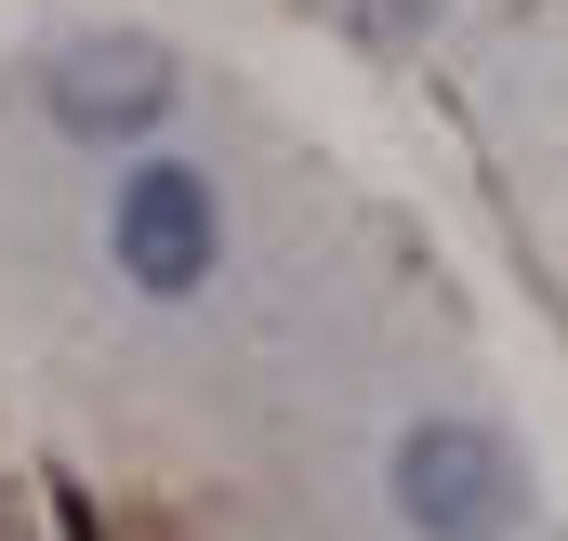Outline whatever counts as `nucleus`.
<instances>
[{
	"label": "nucleus",
	"instance_id": "1",
	"mask_svg": "<svg viewBox=\"0 0 568 541\" xmlns=\"http://www.w3.org/2000/svg\"><path fill=\"white\" fill-rule=\"evenodd\" d=\"M384 489H397V516L424 541H516V516H529V476H516V449L489 422H410Z\"/></svg>",
	"mask_w": 568,
	"mask_h": 541
},
{
	"label": "nucleus",
	"instance_id": "3",
	"mask_svg": "<svg viewBox=\"0 0 568 541\" xmlns=\"http://www.w3.org/2000/svg\"><path fill=\"white\" fill-rule=\"evenodd\" d=\"M40 93H53L67 133H145V120L172 106V53H159V40H80Z\"/></svg>",
	"mask_w": 568,
	"mask_h": 541
},
{
	"label": "nucleus",
	"instance_id": "2",
	"mask_svg": "<svg viewBox=\"0 0 568 541\" xmlns=\"http://www.w3.org/2000/svg\"><path fill=\"white\" fill-rule=\"evenodd\" d=\"M106 252H120V277H133L145 304L212 290V265H225V198H212V172H199V159H133V172H120V212H106Z\"/></svg>",
	"mask_w": 568,
	"mask_h": 541
}]
</instances>
